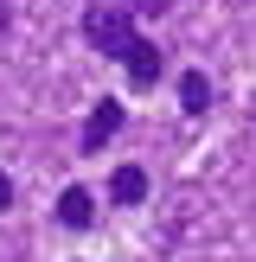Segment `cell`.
I'll use <instances>...</instances> for the list:
<instances>
[{
	"label": "cell",
	"mask_w": 256,
	"mask_h": 262,
	"mask_svg": "<svg viewBox=\"0 0 256 262\" xmlns=\"http://www.w3.org/2000/svg\"><path fill=\"white\" fill-rule=\"evenodd\" d=\"M83 38L102 51V58H115V64H122L135 90L160 83V71H166V64H160V51H154L147 38L135 32V7H90V13H83Z\"/></svg>",
	"instance_id": "1"
},
{
	"label": "cell",
	"mask_w": 256,
	"mask_h": 262,
	"mask_svg": "<svg viewBox=\"0 0 256 262\" xmlns=\"http://www.w3.org/2000/svg\"><path fill=\"white\" fill-rule=\"evenodd\" d=\"M115 128H122V102L102 96L96 109H90V122H83V154H96L102 141H115Z\"/></svg>",
	"instance_id": "2"
},
{
	"label": "cell",
	"mask_w": 256,
	"mask_h": 262,
	"mask_svg": "<svg viewBox=\"0 0 256 262\" xmlns=\"http://www.w3.org/2000/svg\"><path fill=\"white\" fill-rule=\"evenodd\" d=\"M90 217H96V199H90L83 186H64L58 192V224L64 230H90Z\"/></svg>",
	"instance_id": "3"
},
{
	"label": "cell",
	"mask_w": 256,
	"mask_h": 262,
	"mask_svg": "<svg viewBox=\"0 0 256 262\" xmlns=\"http://www.w3.org/2000/svg\"><path fill=\"white\" fill-rule=\"evenodd\" d=\"M109 199L115 205H141L147 199V173H141V166H115L109 173Z\"/></svg>",
	"instance_id": "4"
},
{
	"label": "cell",
	"mask_w": 256,
	"mask_h": 262,
	"mask_svg": "<svg viewBox=\"0 0 256 262\" xmlns=\"http://www.w3.org/2000/svg\"><path fill=\"white\" fill-rule=\"evenodd\" d=\"M179 102H186V115H205V109H211V83H205V71H186V77H179Z\"/></svg>",
	"instance_id": "5"
},
{
	"label": "cell",
	"mask_w": 256,
	"mask_h": 262,
	"mask_svg": "<svg viewBox=\"0 0 256 262\" xmlns=\"http://www.w3.org/2000/svg\"><path fill=\"white\" fill-rule=\"evenodd\" d=\"M179 0H135V13H173Z\"/></svg>",
	"instance_id": "6"
},
{
	"label": "cell",
	"mask_w": 256,
	"mask_h": 262,
	"mask_svg": "<svg viewBox=\"0 0 256 262\" xmlns=\"http://www.w3.org/2000/svg\"><path fill=\"white\" fill-rule=\"evenodd\" d=\"M7 205H13V179L0 173V211H7Z\"/></svg>",
	"instance_id": "7"
},
{
	"label": "cell",
	"mask_w": 256,
	"mask_h": 262,
	"mask_svg": "<svg viewBox=\"0 0 256 262\" xmlns=\"http://www.w3.org/2000/svg\"><path fill=\"white\" fill-rule=\"evenodd\" d=\"M7 26H13V13H7V0H0V38H7Z\"/></svg>",
	"instance_id": "8"
}]
</instances>
